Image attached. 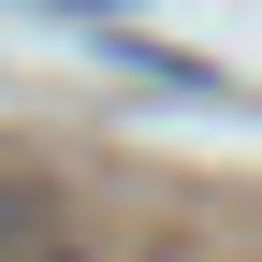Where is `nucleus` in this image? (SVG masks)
I'll return each mask as SVG.
<instances>
[{
  "mask_svg": "<svg viewBox=\"0 0 262 262\" xmlns=\"http://www.w3.org/2000/svg\"><path fill=\"white\" fill-rule=\"evenodd\" d=\"M73 15H117V0H73Z\"/></svg>",
  "mask_w": 262,
  "mask_h": 262,
  "instance_id": "2",
  "label": "nucleus"
},
{
  "mask_svg": "<svg viewBox=\"0 0 262 262\" xmlns=\"http://www.w3.org/2000/svg\"><path fill=\"white\" fill-rule=\"evenodd\" d=\"M0 262H73V248H58V204H44V189H0Z\"/></svg>",
  "mask_w": 262,
  "mask_h": 262,
  "instance_id": "1",
  "label": "nucleus"
}]
</instances>
